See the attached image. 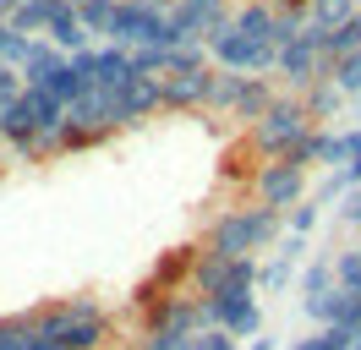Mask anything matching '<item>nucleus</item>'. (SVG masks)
<instances>
[{"label": "nucleus", "mask_w": 361, "mask_h": 350, "mask_svg": "<svg viewBox=\"0 0 361 350\" xmlns=\"http://www.w3.org/2000/svg\"><path fill=\"white\" fill-rule=\"evenodd\" d=\"M312 115H307V99L301 93H279V104L263 115V126H252V153L274 164V159H290L307 137H312Z\"/></svg>", "instance_id": "f257e3e1"}, {"label": "nucleus", "mask_w": 361, "mask_h": 350, "mask_svg": "<svg viewBox=\"0 0 361 350\" xmlns=\"http://www.w3.org/2000/svg\"><path fill=\"white\" fill-rule=\"evenodd\" d=\"M257 279H263L257 258H214V252H203L197 268H192V296H203V301L241 296V290H257Z\"/></svg>", "instance_id": "f03ea898"}, {"label": "nucleus", "mask_w": 361, "mask_h": 350, "mask_svg": "<svg viewBox=\"0 0 361 350\" xmlns=\"http://www.w3.org/2000/svg\"><path fill=\"white\" fill-rule=\"evenodd\" d=\"M208 55H214L219 71H241V77H269V71H279V49L252 44L247 33H235V22H230L225 33L208 39Z\"/></svg>", "instance_id": "7ed1b4c3"}, {"label": "nucleus", "mask_w": 361, "mask_h": 350, "mask_svg": "<svg viewBox=\"0 0 361 350\" xmlns=\"http://www.w3.org/2000/svg\"><path fill=\"white\" fill-rule=\"evenodd\" d=\"M252 197L263 208H279V214H295L307 203V170H295L290 159H274V164H257V181H252Z\"/></svg>", "instance_id": "20e7f679"}, {"label": "nucleus", "mask_w": 361, "mask_h": 350, "mask_svg": "<svg viewBox=\"0 0 361 350\" xmlns=\"http://www.w3.org/2000/svg\"><path fill=\"white\" fill-rule=\"evenodd\" d=\"M170 22H176V33L186 44H208L214 33H225L230 22H235V6L230 0H180L176 11H170Z\"/></svg>", "instance_id": "39448f33"}, {"label": "nucleus", "mask_w": 361, "mask_h": 350, "mask_svg": "<svg viewBox=\"0 0 361 350\" xmlns=\"http://www.w3.org/2000/svg\"><path fill=\"white\" fill-rule=\"evenodd\" d=\"M279 77H285V88H290V93H307L312 83H323V77H329V55H323V49L301 33L290 49H279Z\"/></svg>", "instance_id": "423d86ee"}, {"label": "nucleus", "mask_w": 361, "mask_h": 350, "mask_svg": "<svg viewBox=\"0 0 361 350\" xmlns=\"http://www.w3.org/2000/svg\"><path fill=\"white\" fill-rule=\"evenodd\" d=\"M142 328H154V334H180V339H197V334H203V296H192V290L170 296L159 312H148V318H142Z\"/></svg>", "instance_id": "0eeeda50"}, {"label": "nucleus", "mask_w": 361, "mask_h": 350, "mask_svg": "<svg viewBox=\"0 0 361 350\" xmlns=\"http://www.w3.org/2000/svg\"><path fill=\"white\" fill-rule=\"evenodd\" d=\"M214 99V66L208 71H186V77H164V109L186 115V109H208Z\"/></svg>", "instance_id": "6e6552de"}, {"label": "nucleus", "mask_w": 361, "mask_h": 350, "mask_svg": "<svg viewBox=\"0 0 361 350\" xmlns=\"http://www.w3.org/2000/svg\"><path fill=\"white\" fill-rule=\"evenodd\" d=\"M49 44H55V49H61V55H88V22H82V11H77V0H55V22H49V33H44Z\"/></svg>", "instance_id": "1a4fd4ad"}, {"label": "nucleus", "mask_w": 361, "mask_h": 350, "mask_svg": "<svg viewBox=\"0 0 361 350\" xmlns=\"http://www.w3.org/2000/svg\"><path fill=\"white\" fill-rule=\"evenodd\" d=\"M203 252H214V258H252L247 214H241V208H230V214H219L214 224H208V241H203Z\"/></svg>", "instance_id": "9d476101"}, {"label": "nucleus", "mask_w": 361, "mask_h": 350, "mask_svg": "<svg viewBox=\"0 0 361 350\" xmlns=\"http://www.w3.org/2000/svg\"><path fill=\"white\" fill-rule=\"evenodd\" d=\"M159 109H164V77H137V83L121 93V126H142Z\"/></svg>", "instance_id": "9b49d317"}, {"label": "nucleus", "mask_w": 361, "mask_h": 350, "mask_svg": "<svg viewBox=\"0 0 361 350\" xmlns=\"http://www.w3.org/2000/svg\"><path fill=\"white\" fill-rule=\"evenodd\" d=\"M132 83H137L132 49H126V44H104V49H99V77H93V88H110V93H126Z\"/></svg>", "instance_id": "f8f14e48"}, {"label": "nucleus", "mask_w": 361, "mask_h": 350, "mask_svg": "<svg viewBox=\"0 0 361 350\" xmlns=\"http://www.w3.org/2000/svg\"><path fill=\"white\" fill-rule=\"evenodd\" d=\"M274 22H279L274 0H241L235 6V33H247L252 44H269L274 49Z\"/></svg>", "instance_id": "ddd939ff"}, {"label": "nucleus", "mask_w": 361, "mask_h": 350, "mask_svg": "<svg viewBox=\"0 0 361 350\" xmlns=\"http://www.w3.org/2000/svg\"><path fill=\"white\" fill-rule=\"evenodd\" d=\"M279 104V88L269 83V77H252L247 83V93H241V104H235V115H230V121H241V126H263V115H269V109Z\"/></svg>", "instance_id": "4468645a"}, {"label": "nucleus", "mask_w": 361, "mask_h": 350, "mask_svg": "<svg viewBox=\"0 0 361 350\" xmlns=\"http://www.w3.org/2000/svg\"><path fill=\"white\" fill-rule=\"evenodd\" d=\"M61 66H66V55H61L49 39H39L33 55H27V66H23V88H49V77H55Z\"/></svg>", "instance_id": "2eb2a0df"}, {"label": "nucleus", "mask_w": 361, "mask_h": 350, "mask_svg": "<svg viewBox=\"0 0 361 350\" xmlns=\"http://www.w3.org/2000/svg\"><path fill=\"white\" fill-rule=\"evenodd\" d=\"M350 17H361V0H312L307 28H317V33H339Z\"/></svg>", "instance_id": "dca6fc26"}, {"label": "nucleus", "mask_w": 361, "mask_h": 350, "mask_svg": "<svg viewBox=\"0 0 361 350\" xmlns=\"http://www.w3.org/2000/svg\"><path fill=\"white\" fill-rule=\"evenodd\" d=\"M247 214V236H252V252H263V246H274L279 241V230H285V214L279 208H263V203H252V208H241Z\"/></svg>", "instance_id": "f3484780"}, {"label": "nucleus", "mask_w": 361, "mask_h": 350, "mask_svg": "<svg viewBox=\"0 0 361 350\" xmlns=\"http://www.w3.org/2000/svg\"><path fill=\"white\" fill-rule=\"evenodd\" d=\"M61 345L66 350H104L110 345V318H104V312H99V318H71Z\"/></svg>", "instance_id": "a211bd4d"}, {"label": "nucleus", "mask_w": 361, "mask_h": 350, "mask_svg": "<svg viewBox=\"0 0 361 350\" xmlns=\"http://www.w3.org/2000/svg\"><path fill=\"white\" fill-rule=\"evenodd\" d=\"M301 99H307V115H312V126H329V121L339 115V104H345V93H339L329 77H323V83H312L307 93H301Z\"/></svg>", "instance_id": "6ab92c4d"}, {"label": "nucleus", "mask_w": 361, "mask_h": 350, "mask_svg": "<svg viewBox=\"0 0 361 350\" xmlns=\"http://www.w3.org/2000/svg\"><path fill=\"white\" fill-rule=\"evenodd\" d=\"M247 83H252V77H241V71H219V66H214V99H208V109H219V115H235V104H241Z\"/></svg>", "instance_id": "aec40b11"}, {"label": "nucleus", "mask_w": 361, "mask_h": 350, "mask_svg": "<svg viewBox=\"0 0 361 350\" xmlns=\"http://www.w3.org/2000/svg\"><path fill=\"white\" fill-rule=\"evenodd\" d=\"M49 22H55V0H23V11L11 17V28L27 33V39H44Z\"/></svg>", "instance_id": "412c9836"}, {"label": "nucleus", "mask_w": 361, "mask_h": 350, "mask_svg": "<svg viewBox=\"0 0 361 350\" xmlns=\"http://www.w3.org/2000/svg\"><path fill=\"white\" fill-rule=\"evenodd\" d=\"M334 284H339V279H334V258L307 262V274H301V296H307V301H323Z\"/></svg>", "instance_id": "4be33fe9"}, {"label": "nucleus", "mask_w": 361, "mask_h": 350, "mask_svg": "<svg viewBox=\"0 0 361 350\" xmlns=\"http://www.w3.org/2000/svg\"><path fill=\"white\" fill-rule=\"evenodd\" d=\"M88 88H93V83H88V77H82V71H77V66H71V61L61 66L55 77H49V93H55V99H61V104H66V109L77 104V99H82Z\"/></svg>", "instance_id": "5701e85b"}, {"label": "nucleus", "mask_w": 361, "mask_h": 350, "mask_svg": "<svg viewBox=\"0 0 361 350\" xmlns=\"http://www.w3.org/2000/svg\"><path fill=\"white\" fill-rule=\"evenodd\" d=\"M77 11H82V22H88V33L110 39V28H115V11H121V0H77Z\"/></svg>", "instance_id": "b1692460"}, {"label": "nucleus", "mask_w": 361, "mask_h": 350, "mask_svg": "<svg viewBox=\"0 0 361 350\" xmlns=\"http://www.w3.org/2000/svg\"><path fill=\"white\" fill-rule=\"evenodd\" d=\"M329 83H334L339 93H345V99H356V93H361V49H356V55H345V61H334V66H329Z\"/></svg>", "instance_id": "393cba45"}, {"label": "nucleus", "mask_w": 361, "mask_h": 350, "mask_svg": "<svg viewBox=\"0 0 361 350\" xmlns=\"http://www.w3.org/2000/svg\"><path fill=\"white\" fill-rule=\"evenodd\" d=\"M334 279H339V290H361V246L334 252Z\"/></svg>", "instance_id": "a878e982"}, {"label": "nucleus", "mask_w": 361, "mask_h": 350, "mask_svg": "<svg viewBox=\"0 0 361 350\" xmlns=\"http://www.w3.org/2000/svg\"><path fill=\"white\" fill-rule=\"evenodd\" d=\"M290 274H295V258H285V252H274V262L263 268V279H257V284H263V290L274 296V290H285V284H290Z\"/></svg>", "instance_id": "bb28decb"}, {"label": "nucleus", "mask_w": 361, "mask_h": 350, "mask_svg": "<svg viewBox=\"0 0 361 350\" xmlns=\"http://www.w3.org/2000/svg\"><path fill=\"white\" fill-rule=\"evenodd\" d=\"M137 350H197V339H180V334H154V328H142V334H137Z\"/></svg>", "instance_id": "cd10ccee"}, {"label": "nucleus", "mask_w": 361, "mask_h": 350, "mask_svg": "<svg viewBox=\"0 0 361 350\" xmlns=\"http://www.w3.org/2000/svg\"><path fill=\"white\" fill-rule=\"evenodd\" d=\"M23 99V71H11V66H0V109L17 104Z\"/></svg>", "instance_id": "c85d7f7f"}, {"label": "nucleus", "mask_w": 361, "mask_h": 350, "mask_svg": "<svg viewBox=\"0 0 361 350\" xmlns=\"http://www.w3.org/2000/svg\"><path fill=\"white\" fill-rule=\"evenodd\" d=\"M197 350H241V339L225 328H208V334H197Z\"/></svg>", "instance_id": "c756f323"}, {"label": "nucleus", "mask_w": 361, "mask_h": 350, "mask_svg": "<svg viewBox=\"0 0 361 350\" xmlns=\"http://www.w3.org/2000/svg\"><path fill=\"white\" fill-rule=\"evenodd\" d=\"M312 224H317V203H312V197H307V203H301V208H295V214H290V236H307Z\"/></svg>", "instance_id": "7c9ffc66"}, {"label": "nucleus", "mask_w": 361, "mask_h": 350, "mask_svg": "<svg viewBox=\"0 0 361 350\" xmlns=\"http://www.w3.org/2000/svg\"><path fill=\"white\" fill-rule=\"evenodd\" d=\"M274 11H285V17H307L312 0H274Z\"/></svg>", "instance_id": "2f4dec72"}, {"label": "nucleus", "mask_w": 361, "mask_h": 350, "mask_svg": "<svg viewBox=\"0 0 361 350\" xmlns=\"http://www.w3.org/2000/svg\"><path fill=\"white\" fill-rule=\"evenodd\" d=\"M339 214L350 219V224H361V186H356V192H350V197H345V208H339Z\"/></svg>", "instance_id": "473e14b6"}, {"label": "nucleus", "mask_w": 361, "mask_h": 350, "mask_svg": "<svg viewBox=\"0 0 361 350\" xmlns=\"http://www.w3.org/2000/svg\"><path fill=\"white\" fill-rule=\"evenodd\" d=\"M137 6H142V11H154V17H170L180 0H137Z\"/></svg>", "instance_id": "72a5a7b5"}, {"label": "nucleus", "mask_w": 361, "mask_h": 350, "mask_svg": "<svg viewBox=\"0 0 361 350\" xmlns=\"http://www.w3.org/2000/svg\"><path fill=\"white\" fill-rule=\"evenodd\" d=\"M279 252H285V258H295V262H301V252H307V236H285V246H279Z\"/></svg>", "instance_id": "f704fd0d"}, {"label": "nucleus", "mask_w": 361, "mask_h": 350, "mask_svg": "<svg viewBox=\"0 0 361 350\" xmlns=\"http://www.w3.org/2000/svg\"><path fill=\"white\" fill-rule=\"evenodd\" d=\"M290 350H329V339H323V328H317V334H307V339H295Z\"/></svg>", "instance_id": "c9c22d12"}, {"label": "nucleus", "mask_w": 361, "mask_h": 350, "mask_svg": "<svg viewBox=\"0 0 361 350\" xmlns=\"http://www.w3.org/2000/svg\"><path fill=\"white\" fill-rule=\"evenodd\" d=\"M17 11H23V0H0V22H11Z\"/></svg>", "instance_id": "e433bc0d"}, {"label": "nucleus", "mask_w": 361, "mask_h": 350, "mask_svg": "<svg viewBox=\"0 0 361 350\" xmlns=\"http://www.w3.org/2000/svg\"><path fill=\"white\" fill-rule=\"evenodd\" d=\"M17 350H66V345H49V339H39V334H33V339H27V345H17Z\"/></svg>", "instance_id": "4c0bfd02"}, {"label": "nucleus", "mask_w": 361, "mask_h": 350, "mask_svg": "<svg viewBox=\"0 0 361 350\" xmlns=\"http://www.w3.org/2000/svg\"><path fill=\"white\" fill-rule=\"evenodd\" d=\"M345 350H361V328H350V339H345Z\"/></svg>", "instance_id": "58836bf2"}, {"label": "nucleus", "mask_w": 361, "mask_h": 350, "mask_svg": "<svg viewBox=\"0 0 361 350\" xmlns=\"http://www.w3.org/2000/svg\"><path fill=\"white\" fill-rule=\"evenodd\" d=\"M252 350H274V339H252Z\"/></svg>", "instance_id": "ea45409f"}, {"label": "nucleus", "mask_w": 361, "mask_h": 350, "mask_svg": "<svg viewBox=\"0 0 361 350\" xmlns=\"http://www.w3.org/2000/svg\"><path fill=\"white\" fill-rule=\"evenodd\" d=\"M0 148H6V131H0Z\"/></svg>", "instance_id": "a19ab883"}]
</instances>
